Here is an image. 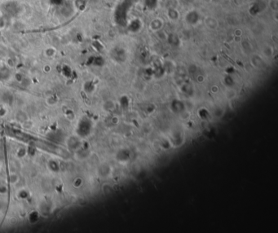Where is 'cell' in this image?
I'll return each mask as SVG.
<instances>
[{
  "label": "cell",
  "instance_id": "cell-1",
  "mask_svg": "<svg viewBox=\"0 0 278 233\" xmlns=\"http://www.w3.org/2000/svg\"><path fill=\"white\" fill-rule=\"evenodd\" d=\"M90 130V124L89 121L87 120H82L79 123L78 125V129H77V133L79 135L83 137L86 136L87 134L89 133Z\"/></svg>",
  "mask_w": 278,
  "mask_h": 233
},
{
  "label": "cell",
  "instance_id": "cell-2",
  "mask_svg": "<svg viewBox=\"0 0 278 233\" xmlns=\"http://www.w3.org/2000/svg\"><path fill=\"white\" fill-rule=\"evenodd\" d=\"M48 166H49V168L54 171V172H58L59 170H60V166H59L58 163L56 162V161H49V163H48Z\"/></svg>",
  "mask_w": 278,
  "mask_h": 233
},
{
  "label": "cell",
  "instance_id": "cell-3",
  "mask_svg": "<svg viewBox=\"0 0 278 233\" xmlns=\"http://www.w3.org/2000/svg\"><path fill=\"white\" fill-rule=\"evenodd\" d=\"M7 192V187L3 186V185H1V186H0V193H1V194H5Z\"/></svg>",
  "mask_w": 278,
  "mask_h": 233
},
{
  "label": "cell",
  "instance_id": "cell-4",
  "mask_svg": "<svg viewBox=\"0 0 278 233\" xmlns=\"http://www.w3.org/2000/svg\"><path fill=\"white\" fill-rule=\"evenodd\" d=\"M73 140H74V141H75V142H74V144H76V138H73ZM68 144H69V146H71L72 144H73V141H72V139H71V138H70V141H69V143H68ZM75 147H76V146L75 145H74L73 146V148H75Z\"/></svg>",
  "mask_w": 278,
  "mask_h": 233
}]
</instances>
